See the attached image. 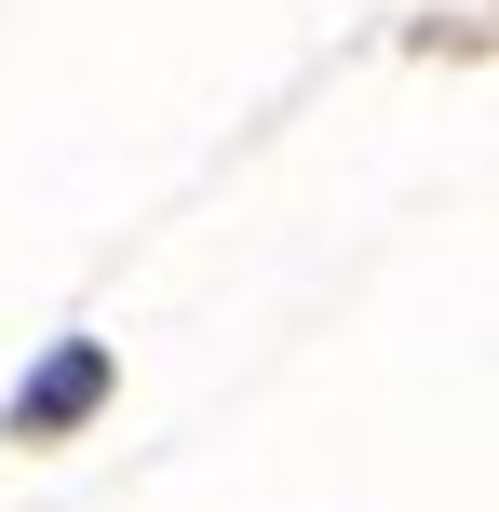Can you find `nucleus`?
Wrapping results in <instances>:
<instances>
[{"label": "nucleus", "instance_id": "f257e3e1", "mask_svg": "<svg viewBox=\"0 0 499 512\" xmlns=\"http://www.w3.org/2000/svg\"><path fill=\"white\" fill-rule=\"evenodd\" d=\"M68 405H95V351H68V364H54V378H41V405H27V418H68Z\"/></svg>", "mask_w": 499, "mask_h": 512}]
</instances>
